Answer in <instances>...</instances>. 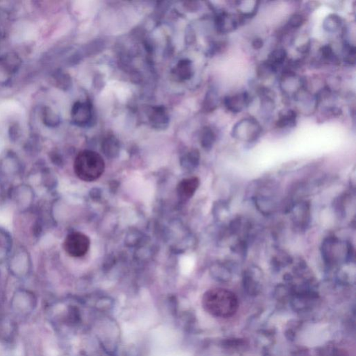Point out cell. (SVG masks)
I'll return each mask as SVG.
<instances>
[{
	"label": "cell",
	"instance_id": "6da1fadb",
	"mask_svg": "<svg viewBox=\"0 0 356 356\" xmlns=\"http://www.w3.org/2000/svg\"><path fill=\"white\" fill-rule=\"evenodd\" d=\"M202 306L214 317L227 318L236 314L239 301L237 296L231 291L214 288L205 293Z\"/></svg>",
	"mask_w": 356,
	"mask_h": 356
},
{
	"label": "cell",
	"instance_id": "7a4b0ae2",
	"mask_svg": "<svg viewBox=\"0 0 356 356\" xmlns=\"http://www.w3.org/2000/svg\"><path fill=\"white\" fill-rule=\"evenodd\" d=\"M105 169L104 160L100 155L95 151H82L74 160V173L84 182L97 181L102 176Z\"/></svg>",
	"mask_w": 356,
	"mask_h": 356
},
{
	"label": "cell",
	"instance_id": "3957f363",
	"mask_svg": "<svg viewBox=\"0 0 356 356\" xmlns=\"http://www.w3.org/2000/svg\"><path fill=\"white\" fill-rule=\"evenodd\" d=\"M90 239L80 232H73L67 235L64 242L66 253L72 258H80L87 253L90 248Z\"/></svg>",
	"mask_w": 356,
	"mask_h": 356
},
{
	"label": "cell",
	"instance_id": "277c9868",
	"mask_svg": "<svg viewBox=\"0 0 356 356\" xmlns=\"http://www.w3.org/2000/svg\"><path fill=\"white\" fill-rule=\"evenodd\" d=\"M32 268V260L28 250L20 248L11 256L9 260V269L16 277H26Z\"/></svg>",
	"mask_w": 356,
	"mask_h": 356
},
{
	"label": "cell",
	"instance_id": "5b68a950",
	"mask_svg": "<svg viewBox=\"0 0 356 356\" xmlns=\"http://www.w3.org/2000/svg\"><path fill=\"white\" fill-rule=\"evenodd\" d=\"M261 131L259 122L254 118H248L238 122L233 128V133L235 137L251 142L260 137Z\"/></svg>",
	"mask_w": 356,
	"mask_h": 356
},
{
	"label": "cell",
	"instance_id": "8992f818",
	"mask_svg": "<svg viewBox=\"0 0 356 356\" xmlns=\"http://www.w3.org/2000/svg\"><path fill=\"white\" fill-rule=\"evenodd\" d=\"M72 123L78 127L85 128L91 125L93 118V107L89 101H78L70 112Z\"/></svg>",
	"mask_w": 356,
	"mask_h": 356
},
{
	"label": "cell",
	"instance_id": "52a82bcc",
	"mask_svg": "<svg viewBox=\"0 0 356 356\" xmlns=\"http://www.w3.org/2000/svg\"><path fill=\"white\" fill-rule=\"evenodd\" d=\"M11 198L14 201L16 208L20 211H26L33 204L34 191L30 186L20 185L12 189Z\"/></svg>",
	"mask_w": 356,
	"mask_h": 356
},
{
	"label": "cell",
	"instance_id": "ba28073f",
	"mask_svg": "<svg viewBox=\"0 0 356 356\" xmlns=\"http://www.w3.org/2000/svg\"><path fill=\"white\" fill-rule=\"evenodd\" d=\"M148 116L151 127L154 129L164 130L169 125V115L164 106L160 105L151 107L148 111Z\"/></svg>",
	"mask_w": 356,
	"mask_h": 356
},
{
	"label": "cell",
	"instance_id": "9c48e42d",
	"mask_svg": "<svg viewBox=\"0 0 356 356\" xmlns=\"http://www.w3.org/2000/svg\"><path fill=\"white\" fill-rule=\"evenodd\" d=\"M239 22V19L235 15L223 11L216 15L215 27L216 30L220 33H229L237 29Z\"/></svg>",
	"mask_w": 356,
	"mask_h": 356
},
{
	"label": "cell",
	"instance_id": "30bf717a",
	"mask_svg": "<svg viewBox=\"0 0 356 356\" xmlns=\"http://www.w3.org/2000/svg\"><path fill=\"white\" fill-rule=\"evenodd\" d=\"M200 185V180L197 177L185 178L180 182L177 187L178 197L183 201L190 199Z\"/></svg>",
	"mask_w": 356,
	"mask_h": 356
},
{
	"label": "cell",
	"instance_id": "8fae6325",
	"mask_svg": "<svg viewBox=\"0 0 356 356\" xmlns=\"http://www.w3.org/2000/svg\"><path fill=\"white\" fill-rule=\"evenodd\" d=\"M193 74L192 62L188 59L178 61L177 65L172 70V76L177 82H185L190 80Z\"/></svg>",
	"mask_w": 356,
	"mask_h": 356
},
{
	"label": "cell",
	"instance_id": "7c38bea8",
	"mask_svg": "<svg viewBox=\"0 0 356 356\" xmlns=\"http://www.w3.org/2000/svg\"><path fill=\"white\" fill-rule=\"evenodd\" d=\"M223 102L227 110L233 113L241 112L249 103V95L246 92H243L225 97Z\"/></svg>",
	"mask_w": 356,
	"mask_h": 356
},
{
	"label": "cell",
	"instance_id": "4fadbf2b",
	"mask_svg": "<svg viewBox=\"0 0 356 356\" xmlns=\"http://www.w3.org/2000/svg\"><path fill=\"white\" fill-rule=\"evenodd\" d=\"M20 169V162L14 153L8 152L0 163V170L5 175H13L18 173Z\"/></svg>",
	"mask_w": 356,
	"mask_h": 356
},
{
	"label": "cell",
	"instance_id": "5bb4252c",
	"mask_svg": "<svg viewBox=\"0 0 356 356\" xmlns=\"http://www.w3.org/2000/svg\"><path fill=\"white\" fill-rule=\"evenodd\" d=\"M338 241L336 237H330L323 242L322 244V257L328 265H333L336 261V248Z\"/></svg>",
	"mask_w": 356,
	"mask_h": 356
},
{
	"label": "cell",
	"instance_id": "9a60e30c",
	"mask_svg": "<svg viewBox=\"0 0 356 356\" xmlns=\"http://www.w3.org/2000/svg\"><path fill=\"white\" fill-rule=\"evenodd\" d=\"M13 242L10 234L0 227V264L10 256Z\"/></svg>",
	"mask_w": 356,
	"mask_h": 356
},
{
	"label": "cell",
	"instance_id": "2e32d148",
	"mask_svg": "<svg viewBox=\"0 0 356 356\" xmlns=\"http://www.w3.org/2000/svg\"><path fill=\"white\" fill-rule=\"evenodd\" d=\"M41 118L44 125L47 128H56L61 123V118L59 115L49 106L43 107Z\"/></svg>",
	"mask_w": 356,
	"mask_h": 356
},
{
	"label": "cell",
	"instance_id": "e0dca14e",
	"mask_svg": "<svg viewBox=\"0 0 356 356\" xmlns=\"http://www.w3.org/2000/svg\"><path fill=\"white\" fill-rule=\"evenodd\" d=\"M51 79L55 87L62 91H68L72 87L71 77L63 70H57L54 72Z\"/></svg>",
	"mask_w": 356,
	"mask_h": 356
},
{
	"label": "cell",
	"instance_id": "ac0fdd59",
	"mask_svg": "<svg viewBox=\"0 0 356 356\" xmlns=\"http://www.w3.org/2000/svg\"><path fill=\"white\" fill-rule=\"evenodd\" d=\"M103 150L109 156H115L119 151V142L114 135H108L103 141Z\"/></svg>",
	"mask_w": 356,
	"mask_h": 356
},
{
	"label": "cell",
	"instance_id": "d6986e66",
	"mask_svg": "<svg viewBox=\"0 0 356 356\" xmlns=\"http://www.w3.org/2000/svg\"><path fill=\"white\" fill-rule=\"evenodd\" d=\"M287 55H288L285 49H275L270 54L267 61L277 70L279 67L284 64L287 59Z\"/></svg>",
	"mask_w": 356,
	"mask_h": 356
},
{
	"label": "cell",
	"instance_id": "ffe728a7",
	"mask_svg": "<svg viewBox=\"0 0 356 356\" xmlns=\"http://www.w3.org/2000/svg\"><path fill=\"white\" fill-rule=\"evenodd\" d=\"M216 141V134L211 128L206 126L202 128L200 134V142L202 148L210 150Z\"/></svg>",
	"mask_w": 356,
	"mask_h": 356
},
{
	"label": "cell",
	"instance_id": "44dd1931",
	"mask_svg": "<svg viewBox=\"0 0 356 356\" xmlns=\"http://www.w3.org/2000/svg\"><path fill=\"white\" fill-rule=\"evenodd\" d=\"M296 117H297V115H296V112H294V110H289L288 112L281 115L277 119L275 125L277 128H280V129L294 127L296 125Z\"/></svg>",
	"mask_w": 356,
	"mask_h": 356
},
{
	"label": "cell",
	"instance_id": "7402d4cb",
	"mask_svg": "<svg viewBox=\"0 0 356 356\" xmlns=\"http://www.w3.org/2000/svg\"><path fill=\"white\" fill-rule=\"evenodd\" d=\"M218 101H219V98H218V94L215 90H209L206 97H205L204 105H202V108H204L205 112H212L215 110L216 107H217Z\"/></svg>",
	"mask_w": 356,
	"mask_h": 356
},
{
	"label": "cell",
	"instance_id": "603a6c76",
	"mask_svg": "<svg viewBox=\"0 0 356 356\" xmlns=\"http://www.w3.org/2000/svg\"><path fill=\"white\" fill-rule=\"evenodd\" d=\"M342 19L339 15L330 14L326 17L323 21V26L324 30L328 32H336L341 27Z\"/></svg>",
	"mask_w": 356,
	"mask_h": 356
},
{
	"label": "cell",
	"instance_id": "cb8c5ba5",
	"mask_svg": "<svg viewBox=\"0 0 356 356\" xmlns=\"http://www.w3.org/2000/svg\"><path fill=\"white\" fill-rule=\"evenodd\" d=\"M305 22L306 17L303 13H294L289 19L287 28L290 29V30H297V29L301 28Z\"/></svg>",
	"mask_w": 356,
	"mask_h": 356
},
{
	"label": "cell",
	"instance_id": "d4e9b609",
	"mask_svg": "<svg viewBox=\"0 0 356 356\" xmlns=\"http://www.w3.org/2000/svg\"><path fill=\"white\" fill-rule=\"evenodd\" d=\"M344 60L350 65L355 64V48L349 43H344L343 46Z\"/></svg>",
	"mask_w": 356,
	"mask_h": 356
},
{
	"label": "cell",
	"instance_id": "484cf974",
	"mask_svg": "<svg viewBox=\"0 0 356 356\" xmlns=\"http://www.w3.org/2000/svg\"><path fill=\"white\" fill-rule=\"evenodd\" d=\"M320 55L321 59L324 61H329V62L336 63L338 62V58L335 55L332 47L330 45H326L321 47L320 49Z\"/></svg>",
	"mask_w": 356,
	"mask_h": 356
},
{
	"label": "cell",
	"instance_id": "4316f807",
	"mask_svg": "<svg viewBox=\"0 0 356 356\" xmlns=\"http://www.w3.org/2000/svg\"><path fill=\"white\" fill-rule=\"evenodd\" d=\"M264 42L262 41L261 38H256V39H254V41H252V47H253L255 49H260V48H262Z\"/></svg>",
	"mask_w": 356,
	"mask_h": 356
},
{
	"label": "cell",
	"instance_id": "83f0119b",
	"mask_svg": "<svg viewBox=\"0 0 356 356\" xmlns=\"http://www.w3.org/2000/svg\"><path fill=\"white\" fill-rule=\"evenodd\" d=\"M185 5H187L186 7L187 9L190 11H196L198 9V3L196 2H189V3H186Z\"/></svg>",
	"mask_w": 356,
	"mask_h": 356
}]
</instances>
